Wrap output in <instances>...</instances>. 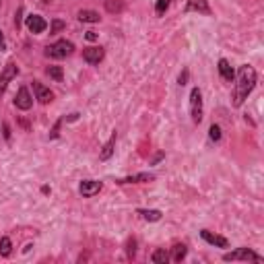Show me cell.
Returning a JSON list of instances; mask_svg holds the SVG:
<instances>
[{"mask_svg": "<svg viewBox=\"0 0 264 264\" xmlns=\"http://www.w3.org/2000/svg\"><path fill=\"white\" fill-rule=\"evenodd\" d=\"M235 79H238V83H235V93H233V107H242L244 101L248 99V95L256 87V71L250 64H244L240 66V73Z\"/></svg>", "mask_w": 264, "mask_h": 264, "instance_id": "obj_1", "label": "cell"}, {"mask_svg": "<svg viewBox=\"0 0 264 264\" xmlns=\"http://www.w3.org/2000/svg\"><path fill=\"white\" fill-rule=\"evenodd\" d=\"M73 52H75V44H73V41L58 39V41H54L52 46L46 48V56H50V58H66V56H71Z\"/></svg>", "mask_w": 264, "mask_h": 264, "instance_id": "obj_2", "label": "cell"}, {"mask_svg": "<svg viewBox=\"0 0 264 264\" xmlns=\"http://www.w3.org/2000/svg\"><path fill=\"white\" fill-rule=\"evenodd\" d=\"M202 114H204V107H202V91L198 87H194L190 91V116L194 124H200L202 122Z\"/></svg>", "mask_w": 264, "mask_h": 264, "instance_id": "obj_3", "label": "cell"}, {"mask_svg": "<svg viewBox=\"0 0 264 264\" xmlns=\"http://www.w3.org/2000/svg\"><path fill=\"white\" fill-rule=\"evenodd\" d=\"M223 260L225 262H235V260H252V262H262L264 258L258 254V252H254L252 248H238V250H233V252H227V254H223Z\"/></svg>", "mask_w": 264, "mask_h": 264, "instance_id": "obj_4", "label": "cell"}, {"mask_svg": "<svg viewBox=\"0 0 264 264\" xmlns=\"http://www.w3.org/2000/svg\"><path fill=\"white\" fill-rule=\"evenodd\" d=\"M17 75H19V68H17L15 62H8V64L2 68V73H0V99H2V95H4V91H6V87H8V83L15 79Z\"/></svg>", "mask_w": 264, "mask_h": 264, "instance_id": "obj_5", "label": "cell"}, {"mask_svg": "<svg viewBox=\"0 0 264 264\" xmlns=\"http://www.w3.org/2000/svg\"><path fill=\"white\" fill-rule=\"evenodd\" d=\"M103 190V184L97 182V179H83L79 184V192L83 198H93L95 194H99Z\"/></svg>", "mask_w": 264, "mask_h": 264, "instance_id": "obj_6", "label": "cell"}, {"mask_svg": "<svg viewBox=\"0 0 264 264\" xmlns=\"http://www.w3.org/2000/svg\"><path fill=\"white\" fill-rule=\"evenodd\" d=\"M15 107L21 109V112H29V109L33 107V95L29 93V89H27L25 85L17 91V97H15Z\"/></svg>", "mask_w": 264, "mask_h": 264, "instance_id": "obj_7", "label": "cell"}, {"mask_svg": "<svg viewBox=\"0 0 264 264\" xmlns=\"http://www.w3.org/2000/svg\"><path fill=\"white\" fill-rule=\"evenodd\" d=\"M105 58V50L101 46H89L83 50V60L87 64H99Z\"/></svg>", "mask_w": 264, "mask_h": 264, "instance_id": "obj_8", "label": "cell"}, {"mask_svg": "<svg viewBox=\"0 0 264 264\" xmlns=\"http://www.w3.org/2000/svg\"><path fill=\"white\" fill-rule=\"evenodd\" d=\"M25 25H27V29H29V33H33V35H39V33H44L48 29V21L44 17H39V15H29L25 21Z\"/></svg>", "mask_w": 264, "mask_h": 264, "instance_id": "obj_9", "label": "cell"}, {"mask_svg": "<svg viewBox=\"0 0 264 264\" xmlns=\"http://www.w3.org/2000/svg\"><path fill=\"white\" fill-rule=\"evenodd\" d=\"M200 238H202L206 244L215 246V248H229V240L225 238V235L213 233V231H208V229H202V231H200Z\"/></svg>", "mask_w": 264, "mask_h": 264, "instance_id": "obj_10", "label": "cell"}, {"mask_svg": "<svg viewBox=\"0 0 264 264\" xmlns=\"http://www.w3.org/2000/svg\"><path fill=\"white\" fill-rule=\"evenodd\" d=\"M186 12H198V15H206V17L213 15L211 6H208V0H188Z\"/></svg>", "mask_w": 264, "mask_h": 264, "instance_id": "obj_11", "label": "cell"}, {"mask_svg": "<svg viewBox=\"0 0 264 264\" xmlns=\"http://www.w3.org/2000/svg\"><path fill=\"white\" fill-rule=\"evenodd\" d=\"M155 179V176L149 174V172H143V174H134V176H128V177H122L118 179L116 184L120 186H126V184H147V182H153Z\"/></svg>", "mask_w": 264, "mask_h": 264, "instance_id": "obj_12", "label": "cell"}, {"mask_svg": "<svg viewBox=\"0 0 264 264\" xmlns=\"http://www.w3.org/2000/svg\"><path fill=\"white\" fill-rule=\"evenodd\" d=\"M33 91H35V99H37L39 103H44V105H48V103L54 99V93H52L46 85H41L39 81H33Z\"/></svg>", "mask_w": 264, "mask_h": 264, "instance_id": "obj_13", "label": "cell"}, {"mask_svg": "<svg viewBox=\"0 0 264 264\" xmlns=\"http://www.w3.org/2000/svg\"><path fill=\"white\" fill-rule=\"evenodd\" d=\"M136 215H141V219L149 221V223H157V221H161L163 213L157 211V208H138Z\"/></svg>", "mask_w": 264, "mask_h": 264, "instance_id": "obj_14", "label": "cell"}, {"mask_svg": "<svg viewBox=\"0 0 264 264\" xmlns=\"http://www.w3.org/2000/svg\"><path fill=\"white\" fill-rule=\"evenodd\" d=\"M219 75H221V79L227 81V83H233V81H235V73H233L231 64H229L225 58L219 60Z\"/></svg>", "mask_w": 264, "mask_h": 264, "instance_id": "obj_15", "label": "cell"}, {"mask_svg": "<svg viewBox=\"0 0 264 264\" xmlns=\"http://www.w3.org/2000/svg\"><path fill=\"white\" fill-rule=\"evenodd\" d=\"M114 147H116V132H114L112 136H109V141H107V143L103 145V149L99 151V159H101V161H107L109 157L114 155V151H116Z\"/></svg>", "mask_w": 264, "mask_h": 264, "instance_id": "obj_16", "label": "cell"}, {"mask_svg": "<svg viewBox=\"0 0 264 264\" xmlns=\"http://www.w3.org/2000/svg\"><path fill=\"white\" fill-rule=\"evenodd\" d=\"M77 19L81 23H99L101 21L99 12H95V10H79L77 12Z\"/></svg>", "mask_w": 264, "mask_h": 264, "instance_id": "obj_17", "label": "cell"}, {"mask_svg": "<svg viewBox=\"0 0 264 264\" xmlns=\"http://www.w3.org/2000/svg\"><path fill=\"white\" fill-rule=\"evenodd\" d=\"M186 254H188V248H186V244H176V246L172 248L170 260H174V262H182V260L186 258Z\"/></svg>", "mask_w": 264, "mask_h": 264, "instance_id": "obj_18", "label": "cell"}, {"mask_svg": "<svg viewBox=\"0 0 264 264\" xmlns=\"http://www.w3.org/2000/svg\"><path fill=\"white\" fill-rule=\"evenodd\" d=\"M168 260H170V252H165V248H157L151 254V262H155V264H165Z\"/></svg>", "mask_w": 264, "mask_h": 264, "instance_id": "obj_19", "label": "cell"}, {"mask_svg": "<svg viewBox=\"0 0 264 264\" xmlns=\"http://www.w3.org/2000/svg\"><path fill=\"white\" fill-rule=\"evenodd\" d=\"M46 75L50 77V79H54L56 83H62V79H64V71H62V66H48L46 68Z\"/></svg>", "mask_w": 264, "mask_h": 264, "instance_id": "obj_20", "label": "cell"}, {"mask_svg": "<svg viewBox=\"0 0 264 264\" xmlns=\"http://www.w3.org/2000/svg\"><path fill=\"white\" fill-rule=\"evenodd\" d=\"M10 254H12V242L8 235H4V238H0V256L8 258Z\"/></svg>", "mask_w": 264, "mask_h": 264, "instance_id": "obj_21", "label": "cell"}, {"mask_svg": "<svg viewBox=\"0 0 264 264\" xmlns=\"http://www.w3.org/2000/svg\"><path fill=\"white\" fill-rule=\"evenodd\" d=\"M105 8H107V12H122L124 10V2L122 0H105Z\"/></svg>", "mask_w": 264, "mask_h": 264, "instance_id": "obj_22", "label": "cell"}, {"mask_svg": "<svg viewBox=\"0 0 264 264\" xmlns=\"http://www.w3.org/2000/svg\"><path fill=\"white\" fill-rule=\"evenodd\" d=\"M170 4H172V0H157V2H155V15L157 17H163L165 12H168Z\"/></svg>", "mask_w": 264, "mask_h": 264, "instance_id": "obj_23", "label": "cell"}, {"mask_svg": "<svg viewBox=\"0 0 264 264\" xmlns=\"http://www.w3.org/2000/svg\"><path fill=\"white\" fill-rule=\"evenodd\" d=\"M66 27V23L64 21H60V19H54L52 21V25H50V35H56V33H60L62 29Z\"/></svg>", "mask_w": 264, "mask_h": 264, "instance_id": "obj_24", "label": "cell"}, {"mask_svg": "<svg viewBox=\"0 0 264 264\" xmlns=\"http://www.w3.org/2000/svg\"><path fill=\"white\" fill-rule=\"evenodd\" d=\"M208 136H211L213 143H219L221 141V126H219V124H213V126L208 128Z\"/></svg>", "mask_w": 264, "mask_h": 264, "instance_id": "obj_25", "label": "cell"}, {"mask_svg": "<svg viewBox=\"0 0 264 264\" xmlns=\"http://www.w3.org/2000/svg\"><path fill=\"white\" fill-rule=\"evenodd\" d=\"M126 254H128V258H134V254H136V240L134 238H130L126 242Z\"/></svg>", "mask_w": 264, "mask_h": 264, "instance_id": "obj_26", "label": "cell"}, {"mask_svg": "<svg viewBox=\"0 0 264 264\" xmlns=\"http://www.w3.org/2000/svg\"><path fill=\"white\" fill-rule=\"evenodd\" d=\"M62 122H64V120H58V122H56V126H54L52 132H50V138H58V128H60V124H62Z\"/></svg>", "mask_w": 264, "mask_h": 264, "instance_id": "obj_27", "label": "cell"}, {"mask_svg": "<svg viewBox=\"0 0 264 264\" xmlns=\"http://www.w3.org/2000/svg\"><path fill=\"white\" fill-rule=\"evenodd\" d=\"M188 75H190V73H188V68H184V73L179 75V85H182V87H184L186 83H188Z\"/></svg>", "mask_w": 264, "mask_h": 264, "instance_id": "obj_28", "label": "cell"}, {"mask_svg": "<svg viewBox=\"0 0 264 264\" xmlns=\"http://www.w3.org/2000/svg\"><path fill=\"white\" fill-rule=\"evenodd\" d=\"M6 50V39H4V33L0 31V52H4Z\"/></svg>", "mask_w": 264, "mask_h": 264, "instance_id": "obj_29", "label": "cell"}, {"mask_svg": "<svg viewBox=\"0 0 264 264\" xmlns=\"http://www.w3.org/2000/svg\"><path fill=\"white\" fill-rule=\"evenodd\" d=\"M85 39H87V41H95V39H97V33H95V31H87V33H85Z\"/></svg>", "mask_w": 264, "mask_h": 264, "instance_id": "obj_30", "label": "cell"}, {"mask_svg": "<svg viewBox=\"0 0 264 264\" xmlns=\"http://www.w3.org/2000/svg\"><path fill=\"white\" fill-rule=\"evenodd\" d=\"M21 12H23V8H19V12H17V19H15V25H17V29L21 27Z\"/></svg>", "mask_w": 264, "mask_h": 264, "instance_id": "obj_31", "label": "cell"}, {"mask_svg": "<svg viewBox=\"0 0 264 264\" xmlns=\"http://www.w3.org/2000/svg\"><path fill=\"white\" fill-rule=\"evenodd\" d=\"M4 138H6V141H10V128H8V124H4Z\"/></svg>", "mask_w": 264, "mask_h": 264, "instance_id": "obj_32", "label": "cell"}, {"mask_svg": "<svg viewBox=\"0 0 264 264\" xmlns=\"http://www.w3.org/2000/svg\"><path fill=\"white\" fill-rule=\"evenodd\" d=\"M0 4H2V0H0Z\"/></svg>", "mask_w": 264, "mask_h": 264, "instance_id": "obj_33", "label": "cell"}]
</instances>
